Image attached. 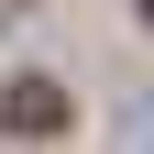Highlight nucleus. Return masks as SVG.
I'll list each match as a JSON object with an SVG mask.
<instances>
[{
	"label": "nucleus",
	"instance_id": "nucleus-1",
	"mask_svg": "<svg viewBox=\"0 0 154 154\" xmlns=\"http://www.w3.org/2000/svg\"><path fill=\"white\" fill-rule=\"evenodd\" d=\"M0 121L22 132V143H55V132H66L77 110H66V88H55V77H22V88H11V99H0Z\"/></svg>",
	"mask_w": 154,
	"mask_h": 154
},
{
	"label": "nucleus",
	"instance_id": "nucleus-2",
	"mask_svg": "<svg viewBox=\"0 0 154 154\" xmlns=\"http://www.w3.org/2000/svg\"><path fill=\"white\" fill-rule=\"evenodd\" d=\"M143 22H154V0H143Z\"/></svg>",
	"mask_w": 154,
	"mask_h": 154
}]
</instances>
